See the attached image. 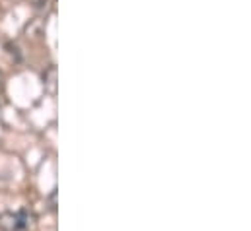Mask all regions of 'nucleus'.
Instances as JSON below:
<instances>
[{
	"label": "nucleus",
	"mask_w": 251,
	"mask_h": 231,
	"mask_svg": "<svg viewBox=\"0 0 251 231\" xmlns=\"http://www.w3.org/2000/svg\"><path fill=\"white\" fill-rule=\"evenodd\" d=\"M29 216L27 212H18V214H2L0 216V228L4 231H22L27 228Z\"/></svg>",
	"instance_id": "f257e3e1"
}]
</instances>
